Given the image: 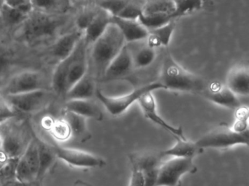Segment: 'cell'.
<instances>
[{"label":"cell","instance_id":"1","mask_svg":"<svg viewBox=\"0 0 249 186\" xmlns=\"http://www.w3.org/2000/svg\"><path fill=\"white\" fill-rule=\"evenodd\" d=\"M74 16L75 11L55 15L33 11L23 24L9 34L17 43L40 52L75 29Z\"/></svg>","mask_w":249,"mask_h":186},{"label":"cell","instance_id":"2","mask_svg":"<svg viewBox=\"0 0 249 186\" xmlns=\"http://www.w3.org/2000/svg\"><path fill=\"white\" fill-rule=\"evenodd\" d=\"M48 68L40 53L17 43L9 33L0 32V81L28 69Z\"/></svg>","mask_w":249,"mask_h":186},{"label":"cell","instance_id":"3","mask_svg":"<svg viewBox=\"0 0 249 186\" xmlns=\"http://www.w3.org/2000/svg\"><path fill=\"white\" fill-rule=\"evenodd\" d=\"M120 30L110 23L103 35L89 49V71L101 80L110 62L126 45Z\"/></svg>","mask_w":249,"mask_h":186},{"label":"cell","instance_id":"4","mask_svg":"<svg viewBox=\"0 0 249 186\" xmlns=\"http://www.w3.org/2000/svg\"><path fill=\"white\" fill-rule=\"evenodd\" d=\"M160 81L164 89L201 94L206 87L203 80L186 70L170 53H166L161 62Z\"/></svg>","mask_w":249,"mask_h":186},{"label":"cell","instance_id":"5","mask_svg":"<svg viewBox=\"0 0 249 186\" xmlns=\"http://www.w3.org/2000/svg\"><path fill=\"white\" fill-rule=\"evenodd\" d=\"M50 68L28 69L11 75L0 86L3 96L15 95L40 89H52Z\"/></svg>","mask_w":249,"mask_h":186},{"label":"cell","instance_id":"6","mask_svg":"<svg viewBox=\"0 0 249 186\" xmlns=\"http://www.w3.org/2000/svg\"><path fill=\"white\" fill-rule=\"evenodd\" d=\"M17 117V116H16ZM10 118L0 122L2 152L5 159L20 158L31 139V126Z\"/></svg>","mask_w":249,"mask_h":186},{"label":"cell","instance_id":"7","mask_svg":"<svg viewBox=\"0 0 249 186\" xmlns=\"http://www.w3.org/2000/svg\"><path fill=\"white\" fill-rule=\"evenodd\" d=\"M249 129L237 131L223 122L195 142L199 148L203 150L205 148L224 149L238 145L249 146Z\"/></svg>","mask_w":249,"mask_h":186},{"label":"cell","instance_id":"8","mask_svg":"<svg viewBox=\"0 0 249 186\" xmlns=\"http://www.w3.org/2000/svg\"><path fill=\"white\" fill-rule=\"evenodd\" d=\"M7 102L17 113L33 114L52 105L57 97L52 89H40L15 95L4 96Z\"/></svg>","mask_w":249,"mask_h":186},{"label":"cell","instance_id":"9","mask_svg":"<svg viewBox=\"0 0 249 186\" xmlns=\"http://www.w3.org/2000/svg\"><path fill=\"white\" fill-rule=\"evenodd\" d=\"M164 89L160 81L152 82L139 87L131 92L119 97L106 95L101 90L97 88L95 97L98 99L105 108L113 116H120L126 112L134 103L138 101L140 97L147 92H154L157 90Z\"/></svg>","mask_w":249,"mask_h":186},{"label":"cell","instance_id":"10","mask_svg":"<svg viewBox=\"0 0 249 186\" xmlns=\"http://www.w3.org/2000/svg\"><path fill=\"white\" fill-rule=\"evenodd\" d=\"M83 37L84 33L75 28L61 35L52 45L40 51V57L44 65L53 68L58 62L69 57Z\"/></svg>","mask_w":249,"mask_h":186},{"label":"cell","instance_id":"11","mask_svg":"<svg viewBox=\"0 0 249 186\" xmlns=\"http://www.w3.org/2000/svg\"><path fill=\"white\" fill-rule=\"evenodd\" d=\"M194 158L172 157L161 162L157 174L155 186H181L182 176L197 171Z\"/></svg>","mask_w":249,"mask_h":186},{"label":"cell","instance_id":"12","mask_svg":"<svg viewBox=\"0 0 249 186\" xmlns=\"http://www.w3.org/2000/svg\"><path fill=\"white\" fill-rule=\"evenodd\" d=\"M56 158L71 167L78 168H101L106 165L101 157L76 148L52 145Z\"/></svg>","mask_w":249,"mask_h":186},{"label":"cell","instance_id":"13","mask_svg":"<svg viewBox=\"0 0 249 186\" xmlns=\"http://www.w3.org/2000/svg\"><path fill=\"white\" fill-rule=\"evenodd\" d=\"M162 157L160 152H135L129 155L132 167L138 169L142 174L144 186H155L159 168Z\"/></svg>","mask_w":249,"mask_h":186},{"label":"cell","instance_id":"14","mask_svg":"<svg viewBox=\"0 0 249 186\" xmlns=\"http://www.w3.org/2000/svg\"><path fill=\"white\" fill-rule=\"evenodd\" d=\"M89 69V47L83 37L71 54L67 81V92L87 73Z\"/></svg>","mask_w":249,"mask_h":186},{"label":"cell","instance_id":"15","mask_svg":"<svg viewBox=\"0 0 249 186\" xmlns=\"http://www.w3.org/2000/svg\"><path fill=\"white\" fill-rule=\"evenodd\" d=\"M153 92H147L140 97L137 102L139 104L141 110L145 118L152 121L155 124L158 125L164 130L171 134L173 136L186 139L182 127H175L170 123H167L163 118L160 116L157 112V102H156Z\"/></svg>","mask_w":249,"mask_h":186},{"label":"cell","instance_id":"16","mask_svg":"<svg viewBox=\"0 0 249 186\" xmlns=\"http://www.w3.org/2000/svg\"><path fill=\"white\" fill-rule=\"evenodd\" d=\"M134 69L131 50L126 44L110 62L100 81L110 82L127 76Z\"/></svg>","mask_w":249,"mask_h":186},{"label":"cell","instance_id":"17","mask_svg":"<svg viewBox=\"0 0 249 186\" xmlns=\"http://www.w3.org/2000/svg\"><path fill=\"white\" fill-rule=\"evenodd\" d=\"M201 94L211 102L221 107L236 110L241 106L237 96L231 92L227 85L218 82L211 83L206 85Z\"/></svg>","mask_w":249,"mask_h":186},{"label":"cell","instance_id":"18","mask_svg":"<svg viewBox=\"0 0 249 186\" xmlns=\"http://www.w3.org/2000/svg\"><path fill=\"white\" fill-rule=\"evenodd\" d=\"M226 85L237 97H246L249 95V67L242 65L232 67L227 74Z\"/></svg>","mask_w":249,"mask_h":186},{"label":"cell","instance_id":"19","mask_svg":"<svg viewBox=\"0 0 249 186\" xmlns=\"http://www.w3.org/2000/svg\"><path fill=\"white\" fill-rule=\"evenodd\" d=\"M31 133L32 136L37 142L39 158H40L38 173H37V176L33 186H42L43 180H44L48 171L53 166L55 160L56 159V157L52 145H49L40 139L36 135V132L33 129H31Z\"/></svg>","mask_w":249,"mask_h":186},{"label":"cell","instance_id":"20","mask_svg":"<svg viewBox=\"0 0 249 186\" xmlns=\"http://www.w3.org/2000/svg\"><path fill=\"white\" fill-rule=\"evenodd\" d=\"M111 23L120 30L126 43L142 41L148 36V30L138 20L125 19L117 17H112Z\"/></svg>","mask_w":249,"mask_h":186},{"label":"cell","instance_id":"21","mask_svg":"<svg viewBox=\"0 0 249 186\" xmlns=\"http://www.w3.org/2000/svg\"><path fill=\"white\" fill-rule=\"evenodd\" d=\"M111 17L107 11L99 7L97 14L84 33V41L89 49L107 30L111 23Z\"/></svg>","mask_w":249,"mask_h":186},{"label":"cell","instance_id":"22","mask_svg":"<svg viewBox=\"0 0 249 186\" xmlns=\"http://www.w3.org/2000/svg\"><path fill=\"white\" fill-rule=\"evenodd\" d=\"M96 78L89 69L87 73L65 94V101L91 100L97 91Z\"/></svg>","mask_w":249,"mask_h":186},{"label":"cell","instance_id":"23","mask_svg":"<svg viewBox=\"0 0 249 186\" xmlns=\"http://www.w3.org/2000/svg\"><path fill=\"white\" fill-rule=\"evenodd\" d=\"M63 110H68L83 116L102 121L104 118L100 106L92 100H77L65 101Z\"/></svg>","mask_w":249,"mask_h":186},{"label":"cell","instance_id":"24","mask_svg":"<svg viewBox=\"0 0 249 186\" xmlns=\"http://www.w3.org/2000/svg\"><path fill=\"white\" fill-rule=\"evenodd\" d=\"M62 118L69 125L72 138L81 143L91 139L92 136L87 126V118L65 110H63Z\"/></svg>","mask_w":249,"mask_h":186},{"label":"cell","instance_id":"25","mask_svg":"<svg viewBox=\"0 0 249 186\" xmlns=\"http://www.w3.org/2000/svg\"><path fill=\"white\" fill-rule=\"evenodd\" d=\"M34 11L45 14L64 15L75 9L73 0H31Z\"/></svg>","mask_w":249,"mask_h":186},{"label":"cell","instance_id":"26","mask_svg":"<svg viewBox=\"0 0 249 186\" xmlns=\"http://www.w3.org/2000/svg\"><path fill=\"white\" fill-rule=\"evenodd\" d=\"M176 29V21L171 20L167 24L148 31V34L145 39L147 46L155 49L161 47H167L170 45L173 33Z\"/></svg>","mask_w":249,"mask_h":186},{"label":"cell","instance_id":"27","mask_svg":"<svg viewBox=\"0 0 249 186\" xmlns=\"http://www.w3.org/2000/svg\"><path fill=\"white\" fill-rule=\"evenodd\" d=\"M176 142L171 148H167L160 152L162 157H179V158H194L196 155L202 153L204 150L199 148L196 142L187 139L174 136Z\"/></svg>","mask_w":249,"mask_h":186},{"label":"cell","instance_id":"28","mask_svg":"<svg viewBox=\"0 0 249 186\" xmlns=\"http://www.w3.org/2000/svg\"><path fill=\"white\" fill-rule=\"evenodd\" d=\"M71 58V55L67 59L58 62L52 69V90L57 98L65 99L67 93V81Z\"/></svg>","mask_w":249,"mask_h":186},{"label":"cell","instance_id":"29","mask_svg":"<svg viewBox=\"0 0 249 186\" xmlns=\"http://www.w3.org/2000/svg\"><path fill=\"white\" fill-rule=\"evenodd\" d=\"M41 126L58 142H66L72 138L69 125L62 118H56L54 116L47 115L42 118Z\"/></svg>","mask_w":249,"mask_h":186},{"label":"cell","instance_id":"30","mask_svg":"<svg viewBox=\"0 0 249 186\" xmlns=\"http://www.w3.org/2000/svg\"><path fill=\"white\" fill-rule=\"evenodd\" d=\"M27 16L17 8L8 6L2 2L0 8V32L11 33L25 21Z\"/></svg>","mask_w":249,"mask_h":186},{"label":"cell","instance_id":"31","mask_svg":"<svg viewBox=\"0 0 249 186\" xmlns=\"http://www.w3.org/2000/svg\"><path fill=\"white\" fill-rule=\"evenodd\" d=\"M176 10L174 0H146L142 7V14L167 15L173 19Z\"/></svg>","mask_w":249,"mask_h":186},{"label":"cell","instance_id":"32","mask_svg":"<svg viewBox=\"0 0 249 186\" xmlns=\"http://www.w3.org/2000/svg\"><path fill=\"white\" fill-rule=\"evenodd\" d=\"M98 5H86L75 11L74 26L76 30L84 33L98 11Z\"/></svg>","mask_w":249,"mask_h":186},{"label":"cell","instance_id":"33","mask_svg":"<svg viewBox=\"0 0 249 186\" xmlns=\"http://www.w3.org/2000/svg\"><path fill=\"white\" fill-rule=\"evenodd\" d=\"M132 53V63L134 69H143L154 63L157 59V50L144 45Z\"/></svg>","mask_w":249,"mask_h":186},{"label":"cell","instance_id":"34","mask_svg":"<svg viewBox=\"0 0 249 186\" xmlns=\"http://www.w3.org/2000/svg\"><path fill=\"white\" fill-rule=\"evenodd\" d=\"M205 1L206 0H174L176 10L173 17V19L181 18L199 11L203 7Z\"/></svg>","mask_w":249,"mask_h":186},{"label":"cell","instance_id":"35","mask_svg":"<svg viewBox=\"0 0 249 186\" xmlns=\"http://www.w3.org/2000/svg\"><path fill=\"white\" fill-rule=\"evenodd\" d=\"M173 20L170 16L161 15V14H151L145 15L141 14L138 21L145 27L148 31L159 28L164 24H167L169 21Z\"/></svg>","mask_w":249,"mask_h":186},{"label":"cell","instance_id":"36","mask_svg":"<svg viewBox=\"0 0 249 186\" xmlns=\"http://www.w3.org/2000/svg\"><path fill=\"white\" fill-rule=\"evenodd\" d=\"M19 158H9L0 165V183L15 180Z\"/></svg>","mask_w":249,"mask_h":186},{"label":"cell","instance_id":"37","mask_svg":"<svg viewBox=\"0 0 249 186\" xmlns=\"http://www.w3.org/2000/svg\"><path fill=\"white\" fill-rule=\"evenodd\" d=\"M132 0H100L97 5L107 11L111 17H118L119 14L129 5Z\"/></svg>","mask_w":249,"mask_h":186},{"label":"cell","instance_id":"38","mask_svg":"<svg viewBox=\"0 0 249 186\" xmlns=\"http://www.w3.org/2000/svg\"><path fill=\"white\" fill-rule=\"evenodd\" d=\"M143 3L138 0H132V2L125 7L124 9L119 14L117 17L125 19L138 20L142 14Z\"/></svg>","mask_w":249,"mask_h":186},{"label":"cell","instance_id":"39","mask_svg":"<svg viewBox=\"0 0 249 186\" xmlns=\"http://www.w3.org/2000/svg\"><path fill=\"white\" fill-rule=\"evenodd\" d=\"M129 186H144L142 174L138 169L132 167V174L129 180Z\"/></svg>","mask_w":249,"mask_h":186},{"label":"cell","instance_id":"40","mask_svg":"<svg viewBox=\"0 0 249 186\" xmlns=\"http://www.w3.org/2000/svg\"><path fill=\"white\" fill-rule=\"evenodd\" d=\"M31 0H2V2L8 6L17 8L24 4L30 2Z\"/></svg>","mask_w":249,"mask_h":186},{"label":"cell","instance_id":"41","mask_svg":"<svg viewBox=\"0 0 249 186\" xmlns=\"http://www.w3.org/2000/svg\"><path fill=\"white\" fill-rule=\"evenodd\" d=\"M33 185L34 184H25V183H21L15 179V180L2 183L1 184V186H33Z\"/></svg>","mask_w":249,"mask_h":186},{"label":"cell","instance_id":"42","mask_svg":"<svg viewBox=\"0 0 249 186\" xmlns=\"http://www.w3.org/2000/svg\"><path fill=\"white\" fill-rule=\"evenodd\" d=\"M73 186H92L91 185L89 184L87 182L83 181V180H77L75 183H74Z\"/></svg>","mask_w":249,"mask_h":186},{"label":"cell","instance_id":"43","mask_svg":"<svg viewBox=\"0 0 249 186\" xmlns=\"http://www.w3.org/2000/svg\"><path fill=\"white\" fill-rule=\"evenodd\" d=\"M6 161L2 152V144H1V136H0V165Z\"/></svg>","mask_w":249,"mask_h":186},{"label":"cell","instance_id":"44","mask_svg":"<svg viewBox=\"0 0 249 186\" xmlns=\"http://www.w3.org/2000/svg\"><path fill=\"white\" fill-rule=\"evenodd\" d=\"M73 1L75 3H77V2H85V1H87V0H73Z\"/></svg>","mask_w":249,"mask_h":186},{"label":"cell","instance_id":"45","mask_svg":"<svg viewBox=\"0 0 249 186\" xmlns=\"http://www.w3.org/2000/svg\"><path fill=\"white\" fill-rule=\"evenodd\" d=\"M2 2H0V8H1V5H2Z\"/></svg>","mask_w":249,"mask_h":186},{"label":"cell","instance_id":"46","mask_svg":"<svg viewBox=\"0 0 249 186\" xmlns=\"http://www.w3.org/2000/svg\"><path fill=\"white\" fill-rule=\"evenodd\" d=\"M0 2H2V0H0Z\"/></svg>","mask_w":249,"mask_h":186},{"label":"cell","instance_id":"47","mask_svg":"<svg viewBox=\"0 0 249 186\" xmlns=\"http://www.w3.org/2000/svg\"><path fill=\"white\" fill-rule=\"evenodd\" d=\"M0 186H1V183H0Z\"/></svg>","mask_w":249,"mask_h":186}]
</instances>
